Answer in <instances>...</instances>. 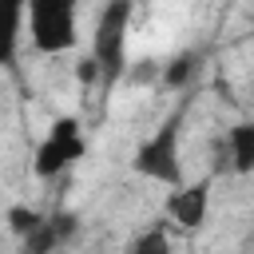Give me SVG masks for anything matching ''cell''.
Returning a JSON list of instances; mask_svg holds the SVG:
<instances>
[{
  "mask_svg": "<svg viewBox=\"0 0 254 254\" xmlns=\"http://www.w3.org/2000/svg\"><path fill=\"white\" fill-rule=\"evenodd\" d=\"M24 28H28L36 52L60 56V52H71L79 40V12L71 0H36V4H28Z\"/></svg>",
  "mask_w": 254,
  "mask_h": 254,
  "instance_id": "6da1fadb",
  "label": "cell"
},
{
  "mask_svg": "<svg viewBox=\"0 0 254 254\" xmlns=\"http://www.w3.org/2000/svg\"><path fill=\"white\" fill-rule=\"evenodd\" d=\"M127 24H131L127 0H111L99 8L95 36H91V60H95L103 83H115L127 71Z\"/></svg>",
  "mask_w": 254,
  "mask_h": 254,
  "instance_id": "7a4b0ae2",
  "label": "cell"
},
{
  "mask_svg": "<svg viewBox=\"0 0 254 254\" xmlns=\"http://www.w3.org/2000/svg\"><path fill=\"white\" fill-rule=\"evenodd\" d=\"M83 151H87V143H83L79 119H75V115H64V119H56L52 131L40 139V147H36V155H32V171H36L40 179H56V175H64L71 163H79Z\"/></svg>",
  "mask_w": 254,
  "mask_h": 254,
  "instance_id": "3957f363",
  "label": "cell"
},
{
  "mask_svg": "<svg viewBox=\"0 0 254 254\" xmlns=\"http://www.w3.org/2000/svg\"><path fill=\"white\" fill-rule=\"evenodd\" d=\"M135 171L167 183V187H183V159H179V115H171L139 151H135Z\"/></svg>",
  "mask_w": 254,
  "mask_h": 254,
  "instance_id": "277c9868",
  "label": "cell"
},
{
  "mask_svg": "<svg viewBox=\"0 0 254 254\" xmlns=\"http://www.w3.org/2000/svg\"><path fill=\"white\" fill-rule=\"evenodd\" d=\"M206 210H210V179L183 183L167 198V218L175 226H183V230H198L206 222Z\"/></svg>",
  "mask_w": 254,
  "mask_h": 254,
  "instance_id": "5b68a950",
  "label": "cell"
},
{
  "mask_svg": "<svg viewBox=\"0 0 254 254\" xmlns=\"http://www.w3.org/2000/svg\"><path fill=\"white\" fill-rule=\"evenodd\" d=\"M226 151H230V171L250 175L254 171V123H234L226 135Z\"/></svg>",
  "mask_w": 254,
  "mask_h": 254,
  "instance_id": "8992f818",
  "label": "cell"
},
{
  "mask_svg": "<svg viewBox=\"0 0 254 254\" xmlns=\"http://www.w3.org/2000/svg\"><path fill=\"white\" fill-rule=\"evenodd\" d=\"M28 8L24 4H0V64H12L16 56V40L24 32Z\"/></svg>",
  "mask_w": 254,
  "mask_h": 254,
  "instance_id": "52a82bcc",
  "label": "cell"
},
{
  "mask_svg": "<svg viewBox=\"0 0 254 254\" xmlns=\"http://www.w3.org/2000/svg\"><path fill=\"white\" fill-rule=\"evenodd\" d=\"M127 254H171V234H167V226H147V230H139V234L131 238Z\"/></svg>",
  "mask_w": 254,
  "mask_h": 254,
  "instance_id": "ba28073f",
  "label": "cell"
},
{
  "mask_svg": "<svg viewBox=\"0 0 254 254\" xmlns=\"http://www.w3.org/2000/svg\"><path fill=\"white\" fill-rule=\"evenodd\" d=\"M194 71H198V52H183L163 67V83L167 87H187L194 79Z\"/></svg>",
  "mask_w": 254,
  "mask_h": 254,
  "instance_id": "9c48e42d",
  "label": "cell"
},
{
  "mask_svg": "<svg viewBox=\"0 0 254 254\" xmlns=\"http://www.w3.org/2000/svg\"><path fill=\"white\" fill-rule=\"evenodd\" d=\"M56 246H60V230H56L52 214H44V222L24 238V254H52Z\"/></svg>",
  "mask_w": 254,
  "mask_h": 254,
  "instance_id": "30bf717a",
  "label": "cell"
},
{
  "mask_svg": "<svg viewBox=\"0 0 254 254\" xmlns=\"http://www.w3.org/2000/svg\"><path fill=\"white\" fill-rule=\"evenodd\" d=\"M40 222H44V214L32 210V206H12V210H8V226H12V234H20V238H28Z\"/></svg>",
  "mask_w": 254,
  "mask_h": 254,
  "instance_id": "8fae6325",
  "label": "cell"
}]
</instances>
